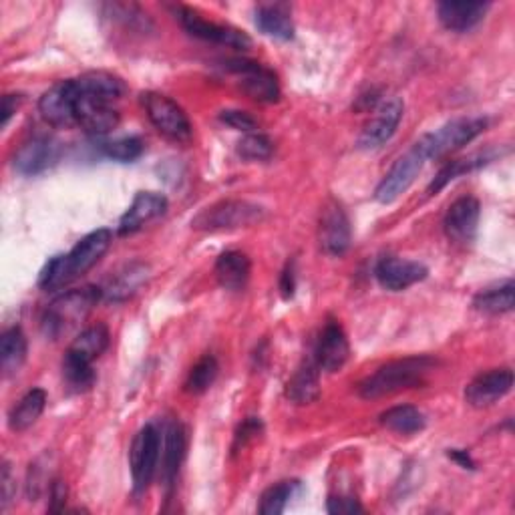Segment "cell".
<instances>
[{"instance_id":"6da1fadb","label":"cell","mask_w":515,"mask_h":515,"mask_svg":"<svg viewBox=\"0 0 515 515\" xmlns=\"http://www.w3.org/2000/svg\"><path fill=\"white\" fill-rule=\"evenodd\" d=\"M113 242V232L109 228H99L85 238H81L69 254L51 258L41 276L39 286L43 290H61L73 280L87 274L109 250Z\"/></svg>"},{"instance_id":"7a4b0ae2","label":"cell","mask_w":515,"mask_h":515,"mask_svg":"<svg viewBox=\"0 0 515 515\" xmlns=\"http://www.w3.org/2000/svg\"><path fill=\"white\" fill-rule=\"evenodd\" d=\"M435 367H437V361L427 355L391 361L359 383L357 387L359 397L371 401V399L389 397L401 391L417 389L427 381V377L435 371Z\"/></svg>"},{"instance_id":"3957f363","label":"cell","mask_w":515,"mask_h":515,"mask_svg":"<svg viewBox=\"0 0 515 515\" xmlns=\"http://www.w3.org/2000/svg\"><path fill=\"white\" fill-rule=\"evenodd\" d=\"M103 298V290L97 286H83L57 296L43 314V330L49 338H59L69 328L87 318L93 306Z\"/></svg>"},{"instance_id":"277c9868","label":"cell","mask_w":515,"mask_h":515,"mask_svg":"<svg viewBox=\"0 0 515 515\" xmlns=\"http://www.w3.org/2000/svg\"><path fill=\"white\" fill-rule=\"evenodd\" d=\"M141 103L153 127L174 143H190L194 129L188 113L167 95L149 91L141 95Z\"/></svg>"},{"instance_id":"5b68a950","label":"cell","mask_w":515,"mask_h":515,"mask_svg":"<svg viewBox=\"0 0 515 515\" xmlns=\"http://www.w3.org/2000/svg\"><path fill=\"white\" fill-rule=\"evenodd\" d=\"M266 216L264 208L252 202L244 200H226L220 204H214L200 212L192 226L196 230L204 232H224V230H238V228H248L258 222H262Z\"/></svg>"},{"instance_id":"8992f818","label":"cell","mask_w":515,"mask_h":515,"mask_svg":"<svg viewBox=\"0 0 515 515\" xmlns=\"http://www.w3.org/2000/svg\"><path fill=\"white\" fill-rule=\"evenodd\" d=\"M485 129H487L485 117H459L445 123L437 131L423 135L419 143L423 145L427 159H441L471 143Z\"/></svg>"},{"instance_id":"52a82bcc","label":"cell","mask_w":515,"mask_h":515,"mask_svg":"<svg viewBox=\"0 0 515 515\" xmlns=\"http://www.w3.org/2000/svg\"><path fill=\"white\" fill-rule=\"evenodd\" d=\"M161 445H163V435L153 423L141 427L139 433L135 435L129 449V467H131L135 493H143L153 481V475L157 471V463L161 457Z\"/></svg>"},{"instance_id":"ba28073f","label":"cell","mask_w":515,"mask_h":515,"mask_svg":"<svg viewBox=\"0 0 515 515\" xmlns=\"http://www.w3.org/2000/svg\"><path fill=\"white\" fill-rule=\"evenodd\" d=\"M427 161V153L423 145L417 141L407 153H403L395 165L391 167L389 174L381 180L375 198L379 204H393L397 202L419 178L421 169Z\"/></svg>"},{"instance_id":"9c48e42d","label":"cell","mask_w":515,"mask_h":515,"mask_svg":"<svg viewBox=\"0 0 515 515\" xmlns=\"http://www.w3.org/2000/svg\"><path fill=\"white\" fill-rule=\"evenodd\" d=\"M222 67L240 77V87L250 99L266 105L280 101L278 77L274 75V71L266 69L258 61L236 57V59H226Z\"/></svg>"},{"instance_id":"30bf717a","label":"cell","mask_w":515,"mask_h":515,"mask_svg":"<svg viewBox=\"0 0 515 515\" xmlns=\"http://www.w3.org/2000/svg\"><path fill=\"white\" fill-rule=\"evenodd\" d=\"M176 17L182 23V27L186 29V33L200 41L224 45V47L238 49V51H248L252 47V39L244 31L230 27V25H220V23L208 21L190 7H176Z\"/></svg>"},{"instance_id":"8fae6325","label":"cell","mask_w":515,"mask_h":515,"mask_svg":"<svg viewBox=\"0 0 515 515\" xmlns=\"http://www.w3.org/2000/svg\"><path fill=\"white\" fill-rule=\"evenodd\" d=\"M403 113H405V103L399 97L383 99L377 105L375 115L369 119V123L361 131L359 147L373 151V149L383 147L387 141H391V137L397 133Z\"/></svg>"},{"instance_id":"7c38bea8","label":"cell","mask_w":515,"mask_h":515,"mask_svg":"<svg viewBox=\"0 0 515 515\" xmlns=\"http://www.w3.org/2000/svg\"><path fill=\"white\" fill-rule=\"evenodd\" d=\"M75 109H77L75 79L55 83L39 99V111H41L43 119L53 127L69 129V127L77 125Z\"/></svg>"},{"instance_id":"4fadbf2b","label":"cell","mask_w":515,"mask_h":515,"mask_svg":"<svg viewBox=\"0 0 515 515\" xmlns=\"http://www.w3.org/2000/svg\"><path fill=\"white\" fill-rule=\"evenodd\" d=\"M320 248L328 256H342L351 248V222L338 202L330 200L320 216Z\"/></svg>"},{"instance_id":"5bb4252c","label":"cell","mask_w":515,"mask_h":515,"mask_svg":"<svg viewBox=\"0 0 515 515\" xmlns=\"http://www.w3.org/2000/svg\"><path fill=\"white\" fill-rule=\"evenodd\" d=\"M61 157V145L45 135L33 137L29 141H25L15 157H13V165L19 171L21 176H39L43 171L51 169Z\"/></svg>"},{"instance_id":"9a60e30c","label":"cell","mask_w":515,"mask_h":515,"mask_svg":"<svg viewBox=\"0 0 515 515\" xmlns=\"http://www.w3.org/2000/svg\"><path fill=\"white\" fill-rule=\"evenodd\" d=\"M349 357H351V345H349L347 332L342 330L338 320H328L320 332L316 353H314V359L320 371L338 373L347 365Z\"/></svg>"},{"instance_id":"2e32d148","label":"cell","mask_w":515,"mask_h":515,"mask_svg":"<svg viewBox=\"0 0 515 515\" xmlns=\"http://www.w3.org/2000/svg\"><path fill=\"white\" fill-rule=\"evenodd\" d=\"M481 216V204L473 196H463L455 200L443 220L445 234L455 244H471L477 236Z\"/></svg>"},{"instance_id":"e0dca14e","label":"cell","mask_w":515,"mask_h":515,"mask_svg":"<svg viewBox=\"0 0 515 515\" xmlns=\"http://www.w3.org/2000/svg\"><path fill=\"white\" fill-rule=\"evenodd\" d=\"M513 387V371L511 369H493L477 375L465 387V401L473 409H487L509 395Z\"/></svg>"},{"instance_id":"ac0fdd59","label":"cell","mask_w":515,"mask_h":515,"mask_svg":"<svg viewBox=\"0 0 515 515\" xmlns=\"http://www.w3.org/2000/svg\"><path fill=\"white\" fill-rule=\"evenodd\" d=\"M429 268L415 260H403L397 256H385L375 266V276L385 290L401 292L427 278Z\"/></svg>"},{"instance_id":"d6986e66","label":"cell","mask_w":515,"mask_h":515,"mask_svg":"<svg viewBox=\"0 0 515 515\" xmlns=\"http://www.w3.org/2000/svg\"><path fill=\"white\" fill-rule=\"evenodd\" d=\"M188 449V433L182 423L174 421L163 429V445H161V479L167 491L174 489L182 463L186 459Z\"/></svg>"},{"instance_id":"ffe728a7","label":"cell","mask_w":515,"mask_h":515,"mask_svg":"<svg viewBox=\"0 0 515 515\" xmlns=\"http://www.w3.org/2000/svg\"><path fill=\"white\" fill-rule=\"evenodd\" d=\"M75 113H77V125H81L83 131H87L89 135H95V137L111 133L121 121V115L113 107V103L79 95V91H77Z\"/></svg>"},{"instance_id":"44dd1931","label":"cell","mask_w":515,"mask_h":515,"mask_svg":"<svg viewBox=\"0 0 515 515\" xmlns=\"http://www.w3.org/2000/svg\"><path fill=\"white\" fill-rule=\"evenodd\" d=\"M167 212V198L157 192H139L119 220V236H131Z\"/></svg>"},{"instance_id":"7402d4cb","label":"cell","mask_w":515,"mask_h":515,"mask_svg":"<svg viewBox=\"0 0 515 515\" xmlns=\"http://www.w3.org/2000/svg\"><path fill=\"white\" fill-rule=\"evenodd\" d=\"M489 3H439L437 17L441 25L451 33H469L489 13Z\"/></svg>"},{"instance_id":"603a6c76","label":"cell","mask_w":515,"mask_h":515,"mask_svg":"<svg viewBox=\"0 0 515 515\" xmlns=\"http://www.w3.org/2000/svg\"><path fill=\"white\" fill-rule=\"evenodd\" d=\"M254 23L258 31L276 41H292L294 39V21L290 15V7L284 3H266L256 7Z\"/></svg>"},{"instance_id":"cb8c5ba5","label":"cell","mask_w":515,"mask_h":515,"mask_svg":"<svg viewBox=\"0 0 515 515\" xmlns=\"http://www.w3.org/2000/svg\"><path fill=\"white\" fill-rule=\"evenodd\" d=\"M149 272H151L149 264H145L141 260L125 264L119 272H115V276H111V280L105 284V288H101L103 298H107L109 302L129 300L147 282Z\"/></svg>"},{"instance_id":"d4e9b609","label":"cell","mask_w":515,"mask_h":515,"mask_svg":"<svg viewBox=\"0 0 515 515\" xmlns=\"http://www.w3.org/2000/svg\"><path fill=\"white\" fill-rule=\"evenodd\" d=\"M286 397L294 405H310L320 397V367L316 359H306L286 385Z\"/></svg>"},{"instance_id":"484cf974","label":"cell","mask_w":515,"mask_h":515,"mask_svg":"<svg viewBox=\"0 0 515 515\" xmlns=\"http://www.w3.org/2000/svg\"><path fill=\"white\" fill-rule=\"evenodd\" d=\"M252 274V262L244 252L228 250L216 260V278L230 292L244 290Z\"/></svg>"},{"instance_id":"4316f807","label":"cell","mask_w":515,"mask_h":515,"mask_svg":"<svg viewBox=\"0 0 515 515\" xmlns=\"http://www.w3.org/2000/svg\"><path fill=\"white\" fill-rule=\"evenodd\" d=\"M79 95L93 97L99 101L113 103L125 95V83L117 75L105 73V71H91L75 79Z\"/></svg>"},{"instance_id":"83f0119b","label":"cell","mask_w":515,"mask_h":515,"mask_svg":"<svg viewBox=\"0 0 515 515\" xmlns=\"http://www.w3.org/2000/svg\"><path fill=\"white\" fill-rule=\"evenodd\" d=\"M27 361V336L21 326H11L0 336V369L5 377H13Z\"/></svg>"},{"instance_id":"f1b7e54d","label":"cell","mask_w":515,"mask_h":515,"mask_svg":"<svg viewBox=\"0 0 515 515\" xmlns=\"http://www.w3.org/2000/svg\"><path fill=\"white\" fill-rule=\"evenodd\" d=\"M109 330L105 324H95L85 328L73 342L71 347L67 349L69 355L87 361V363H95L107 349H109Z\"/></svg>"},{"instance_id":"f546056e","label":"cell","mask_w":515,"mask_h":515,"mask_svg":"<svg viewBox=\"0 0 515 515\" xmlns=\"http://www.w3.org/2000/svg\"><path fill=\"white\" fill-rule=\"evenodd\" d=\"M47 407V393L43 389H31L9 413V427L15 433L31 429Z\"/></svg>"},{"instance_id":"4dcf8cb0","label":"cell","mask_w":515,"mask_h":515,"mask_svg":"<svg viewBox=\"0 0 515 515\" xmlns=\"http://www.w3.org/2000/svg\"><path fill=\"white\" fill-rule=\"evenodd\" d=\"M381 425L399 435H415L427 427V419L423 411L413 405H397L381 413Z\"/></svg>"},{"instance_id":"1f68e13d","label":"cell","mask_w":515,"mask_h":515,"mask_svg":"<svg viewBox=\"0 0 515 515\" xmlns=\"http://www.w3.org/2000/svg\"><path fill=\"white\" fill-rule=\"evenodd\" d=\"M515 284L509 280L501 286L487 288L473 298V308L483 314H505L513 310Z\"/></svg>"},{"instance_id":"d6a6232c","label":"cell","mask_w":515,"mask_h":515,"mask_svg":"<svg viewBox=\"0 0 515 515\" xmlns=\"http://www.w3.org/2000/svg\"><path fill=\"white\" fill-rule=\"evenodd\" d=\"M493 159V155H487V153H477V155H471V157H465V159H457V161H449L445 167L439 169V174L435 176V180L431 182L429 186V194H437L441 192L447 184H451L453 180H457L459 176L463 174H469V171L489 163Z\"/></svg>"},{"instance_id":"836d02e7","label":"cell","mask_w":515,"mask_h":515,"mask_svg":"<svg viewBox=\"0 0 515 515\" xmlns=\"http://www.w3.org/2000/svg\"><path fill=\"white\" fill-rule=\"evenodd\" d=\"M63 379L71 393H87L95 385V371L93 365L87 361H81L69 353H65L63 359Z\"/></svg>"},{"instance_id":"e575fe53","label":"cell","mask_w":515,"mask_h":515,"mask_svg":"<svg viewBox=\"0 0 515 515\" xmlns=\"http://www.w3.org/2000/svg\"><path fill=\"white\" fill-rule=\"evenodd\" d=\"M300 489V481H280L272 487H268L260 499V507L258 511L262 515H280L284 513V509L288 507L290 499L296 495V491Z\"/></svg>"},{"instance_id":"d590c367","label":"cell","mask_w":515,"mask_h":515,"mask_svg":"<svg viewBox=\"0 0 515 515\" xmlns=\"http://www.w3.org/2000/svg\"><path fill=\"white\" fill-rule=\"evenodd\" d=\"M220 373V365L216 361V357L206 355L202 357L190 371L188 379H186V391L190 395H204L218 379Z\"/></svg>"},{"instance_id":"8d00e7d4","label":"cell","mask_w":515,"mask_h":515,"mask_svg":"<svg viewBox=\"0 0 515 515\" xmlns=\"http://www.w3.org/2000/svg\"><path fill=\"white\" fill-rule=\"evenodd\" d=\"M238 153L246 161H266L274 153V141L264 133L252 131L238 141Z\"/></svg>"},{"instance_id":"74e56055","label":"cell","mask_w":515,"mask_h":515,"mask_svg":"<svg viewBox=\"0 0 515 515\" xmlns=\"http://www.w3.org/2000/svg\"><path fill=\"white\" fill-rule=\"evenodd\" d=\"M101 151L119 163H131L141 157L143 153V141L139 137H119L113 141L101 143Z\"/></svg>"},{"instance_id":"f35d334b","label":"cell","mask_w":515,"mask_h":515,"mask_svg":"<svg viewBox=\"0 0 515 515\" xmlns=\"http://www.w3.org/2000/svg\"><path fill=\"white\" fill-rule=\"evenodd\" d=\"M220 121L226 123L228 127H232L236 131H244V133H252L258 129L256 117H252L248 111H242V109H224L220 113Z\"/></svg>"},{"instance_id":"ab89813d","label":"cell","mask_w":515,"mask_h":515,"mask_svg":"<svg viewBox=\"0 0 515 515\" xmlns=\"http://www.w3.org/2000/svg\"><path fill=\"white\" fill-rule=\"evenodd\" d=\"M262 429H264V425H262L260 417H248V419H244V421H242V425H240V427H238V431H236L232 451L236 453V451L244 449V447L248 445V441L256 439V437L262 433Z\"/></svg>"},{"instance_id":"60d3db41","label":"cell","mask_w":515,"mask_h":515,"mask_svg":"<svg viewBox=\"0 0 515 515\" xmlns=\"http://www.w3.org/2000/svg\"><path fill=\"white\" fill-rule=\"evenodd\" d=\"M326 509L332 515H353V513H363L365 511V507L359 503V499L349 497V495H332V497H328Z\"/></svg>"},{"instance_id":"b9f144b4","label":"cell","mask_w":515,"mask_h":515,"mask_svg":"<svg viewBox=\"0 0 515 515\" xmlns=\"http://www.w3.org/2000/svg\"><path fill=\"white\" fill-rule=\"evenodd\" d=\"M17 493V479L13 475V469L9 463H3V471H0V505L7 509Z\"/></svg>"},{"instance_id":"7bdbcfd3","label":"cell","mask_w":515,"mask_h":515,"mask_svg":"<svg viewBox=\"0 0 515 515\" xmlns=\"http://www.w3.org/2000/svg\"><path fill=\"white\" fill-rule=\"evenodd\" d=\"M23 101H25V97L23 95H15V93H9V95L3 97V105H0V127L5 129L9 125V121L19 111Z\"/></svg>"},{"instance_id":"ee69618b","label":"cell","mask_w":515,"mask_h":515,"mask_svg":"<svg viewBox=\"0 0 515 515\" xmlns=\"http://www.w3.org/2000/svg\"><path fill=\"white\" fill-rule=\"evenodd\" d=\"M67 495H69V489H67V483L63 479H55L51 483V491H49V511H65V503H67Z\"/></svg>"},{"instance_id":"f6af8a7d","label":"cell","mask_w":515,"mask_h":515,"mask_svg":"<svg viewBox=\"0 0 515 515\" xmlns=\"http://www.w3.org/2000/svg\"><path fill=\"white\" fill-rule=\"evenodd\" d=\"M294 290H296V268H294V262H288L282 276H280L282 298L290 300L294 296Z\"/></svg>"},{"instance_id":"bcb514c9","label":"cell","mask_w":515,"mask_h":515,"mask_svg":"<svg viewBox=\"0 0 515 515\" xmlns=\"http://www.w3.org/2000/svg\"><path fill=\"white\" fill-rule=\"evenodd\" d=\"M459 467L463 469H475V461L471 459V455L465 449H449L447 453Z\"/></svg>"}]
</instances>
